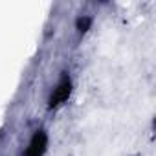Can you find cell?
Here are the masks:
<instances>
[{
  "label": "cell",
  "mask_w": 156,
  "mask_h": 156,
  "mask_svg": "<svg viewBox=\"0 0 156 156\" xmlns=\"http://www.w3.org/2000/svg\"><path fill=\"white\" fill-rule=\"evenodd\" d=\"M70 92H72V79H70L68 73H64V75L61 77V81L57 83V87L53 88L51 96H50V101H48V103H50V108H55V107H59L61 103H64V101L68 99Z\"/></svg>",
  "instance_id": "cell-1"
},
{
  "label": "cell",
  "mask_w": 156,
  "mask_h": 156,
  "mask_svg": "<svg viewBox=\"0 0 156 156\" xmlns=\"http://www.w3.org/2000/svg\"><path fill=\"white\" fill-rule=\"evenodd\" d=\"M46 147H48V134L44 129H39L33 134V138L26 149V156H42L46 152Z\"/></svg>",
  "instance_id": "cell-2"
},
{
  "label": "cell",
  "mask_w": 156,
  "mask_h": 156,
  "mask_svg": "<svg viewBox=\"0 0 156 156\" xmlns=\"http://www.w3.org/2000/svg\"><path fill=\"white\" fill-rule=\"evenodd\" d=\"M90 24H92V19L90 17H79V19H77V30H79L81 33L87 31Z\"/></svg>",
  "instance_id": "cell-3"
}]
</instances>
